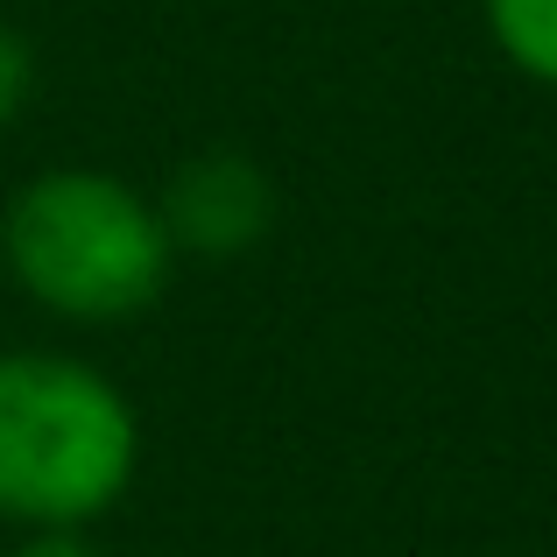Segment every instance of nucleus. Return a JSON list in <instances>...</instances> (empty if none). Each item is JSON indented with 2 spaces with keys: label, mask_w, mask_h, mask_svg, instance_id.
I'll use <instances>...</instances> for the list:
<instances>
[{
  "label": "nucleus",
  "mask_w": 557,
  "mask_h": 557,
  "mask_svg": "<svg viewBox=\"0 0 557 557\" xmlns=\"http://www.w3.org/2000/svg\"><path fill=\"white\" fill-rule=\"evenodd\" d=\"M0 269L36 311L64 325H127L156 311L177 275V247L163 233L149 190L113 170L64 163L36 170L0 212Z\"/></svg>",
  "instance_id": "f257e3e1"
},
{
  "label": "nucleus",
  "mask_w": 557,
  "mask_h": 557,
  "mask_svg": "<svg viewBox=\"0 0 557 557\" xmlns=\"http://www.w3.org/2000/svg\"><path fill=\"white\" fill-rule=\"evenodd\" d=\"M141 473V417L121 381L78 354H0V522L92 530Z\"/></svg>",
  "instance_id": "f03ea898"
},
{
  "label": "nucleus",
  "mask_w": 557,
  "mask_h": 557,
  "mask_svg": "<svg viewBox=\"0 0 557 557\" xmlns=\"http://www.w3.org/2000/svg\"><path fill=\"white\" fill-rule=\"evenodd\" d=\"M156 212H163V233H170L177 255L240 261L275 233V184L255 156L205 149V156H190V163H177V177L163 184Z\"/></svg>",
  "instance_id": "7ed1b4c3"
},
{
  "label": "nucleus",
  "mask_w": 557,
  "mask_h": 557,
  "mask_svg": "<svg viewBox=\"0 0 557 557\" xmlns=\"http://www.w3.org/2000/svg\"><path fill=\"white\" fill-rule=\"evenodd\" d=\"M480 28L502 64L557 92V0H480Z\"/></svg>",
  "instance_id": "20e7f679"
},
{
  "label": "nucleus",
  "mask_w": 557,
  "mask_h": 557,
  "mask_svg": "<svg viewBox=\"0 0 557 557\" xmlns=\"http://www.w3.org/2000/svg\"><path fill=\"white\" fill-rule=\"evenodd\" d=\"M28 99H36V42L0 22V135L22 121Z\"/></svg>",
  "instance_id": "39448f33"
},
{
  "label": "nucleus",
  "mask_w": 557,
  "mask_h": 557,
  "mask_svg": "<svg viewBox=\"0 0 557 557\" xmlns=\"http://www.w3.org/2000/svg\"><path fill=\"white\" fill-rule=\"evenodd\" d=\"M14 557H107L92 544V530H22Z\"/></svg>",
  "instance_id": "423d86ee"
}]
</instances>
